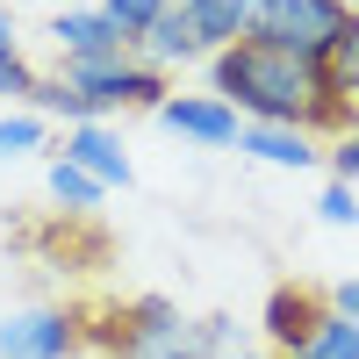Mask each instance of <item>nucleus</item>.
<instances>
[{
  "label": "nucleus",
  "mask_w": 359,
  "mask_h": 359,
  "mask_svg": "<svg viewBox=\"0 0 359 359\" xmlns=\"http://www.w3.org/2000/svg\"><path fill=\"white\" fill-rule=\"evenodd\" d=\"M208 94L237 108V123H280V130H309L331 144L345 130V108L331 94V72L316 57H294L273 43H230L208 57Z\"/></svg>",
  "instance_id": "obj_1"
},
{
  "label": "nucleus",
  "mask_w": 359,
  "mask_h": 359,
  "mask_svg": "<svg viewBox=\"0 0 359 359\" xmlns=\"http://www.w3.org/2000/svg\"><path fill=\"white\" fill-rule=\"evenodd\" d=\"M86 323H94V316H86ZM94 352L101 359H201L194 352V316H180L165 294L115 302L94 323Z\"/></svg>",
  "instance_id": "obj_2"
},
{
  "label": "nucleus",
  "mask_w": 359,
  "mask_h": 359,
  "mask_svg": "<svg viewBox=\"0 0 359 359\" xmlns=\"http://www.w3.org/2000/svg\"><path fill=\"white\" fill-rule=\"evenodd\" d=\"M57 79L72 86V94L94 101V115L108 123L115 108H144V115H158L172 101V72L158 65H144V57H57Z\"/></svg>",
  "instance_id": "obj_3"
},
{
  "label": "nucleus",
  "mask_w": 359,
  "mask_h": 359,
  "mask_svg": "<svg viewBox=\"0 0 359 359\" xmlns=\"http://www.w3.org/2000/svg\"><path fill=\"white\" fill-rule=\"evenodd\" d=\"M352 8L338 0H252V43H273V50H294V57H331V43L345 36Z\"/></svg>",
  "instance_id": "obj_4"
},
{
  "label": "nucleus",
  "mask_w": 359,
  "mask_h": 359,
  "mask_svg": "<svg viewBox=\"0 0 359 359\" xmlns=\"http://www.w3.org/2000/svg\"><path fill=\"white\" fill-rule=\"evenodd\" d=\"M86 345H94L86 309L29 302V309H15V316H0V359H79Z\"/></svg>",
  "instance_id": "obj_5"
},
{
  "label": "nucleus",
  "mask_w": 359,
  "mask_h": 359,
  "mask_svg": "<svg viewBox=\"0 0 359 359\" xmlns=\"http://www.w3.org/2000/svg\"><path fill=\"white\" fill-rule=\"evenodd\" d=\"M331 316V302H323V287H302V280H280L273 294H266V309H259V345H266V359H280V352H294L316 323Z\"/></svg>",
  "instance_id": "obj_6"
},
{
  "label": "nucleus",
  "mask_w": 359,
  "mask_h": 359,
  "mask_svg": "<svg viewBox=\"0 0 359 359\" xmlns=\"http://www.w3.org/2000/svg\"><path fill=\"white\" fill-rule=\"evenodd\" d=\"M158 123L172 130V137H187V144H201V151H237V108L230 101H216V94H172L165 108H158Z\"/></svg>",
  "instance_id": "obj_7"
},
{
  "label": "nucleus",
  "mask_w": 359,
  "mask_h": 359,
  "mask_svg": "<svg viewBox=\"0 0 359 359\" xmlns=\"http://www.w3.org/2000/svg\"><path fill=\"white\" fill-rule=\"evenodd\" d=\"M57 158H72L86 180H101L108 194L137 180V165H130V151H123V137H115L108 123H72L65 137H57Z\"/></svg>",
  "instance_id": "obj_8"
},
{
  "label": "nucleus",
  "mask_w": 359,
  "mask_h": 359,
  "mask_svg": "<svg viewBox=\"0 0 359 359\" xmlns=\"http://www.w3.org/2000/svg\"><path fill=\"white\" fill-rule=\"evenodd\" d=\"M43 36L57 43V57H137L130 36H123V29H115L101 8H57Z\"/></svg>",
  "instance_id": "obj_9"
},
{
  "label": "nucleus",
  "mask_w": 359,
  "mask_h": 359,
  "mask_svg": "<svg viewBox=\"0 0 359 359\" xmlns=\"http://www.w3.org/2000/svg\"><path fill=\"white\" fill-rule=\"evenodd\" d=\"M237 151L259 158V165H280V172H316L323 165V137L280 130V123H245V130H237Z\"/></svg>",
  "instance_id": "obj_10"
},
{
  "label": "nucleus",
  "mask_w": 359,
  "mask_h": 359,
  "mask_svg": "<svg viewBox=\"0 0 359 359\" xmlns=\"http://www.w3.org/2000/svg\"><path fill=\"white\" fill-rule=\"evenodd\" d=\"M172 8L187 15V29L208 43V57L245 43V29H252V0H172Z\"/></svg>",
  "instance_id": "obj_11"
},
{
  "label": "nucleus",
  "mask_w": 359,
  "mask_h": 359,
  "mask_svg": "<svg viewBox=\"0 0 359 359\" xmlns=\"http://www.w3.org/2000/svg\"><path fill=\"white\" fill-rule=\"evenodd\" d=\"M137 57H144V65H158V72H172V65H194V57H208V43L187 29V15L172 8V15L151 22V36L137 43Z\"/></svg>",
  "instance_id": "obj_12"
},
{
  "label": "nucleus",
  "mask_w": 359,
  "mask_h": 359,
  "mask_svg": "<svg viewBox=\"0 0 359 359\" xmlns=\"http://www.w3.org/2000/svg\"><path fill=\"white\" fill-rule=\"evenodd\" d=\"M194 352L201 359H252L266 345H259V323H237L230 309H208V316H194Z\"/></svg>",
  "instance_id": "obj_13"
},
{
  "label": "nucleus",
  "mask_w": 359,
  "mask_h": 359,
  "mask_svg": "<svg viewBox=\"0 0 359 359\" xmlns=\"http://www.w3.org/2000/svg\"><path fill=\"white\" fill-rule=\"evenodd\" d=\"M323 72H331V94H338V108H345V130H359V15L345 22V36L331 43Z\"/></svg>",
  "instance_id": "obj_14"
},
{
  "label": "nucleus",
  "mask_w": 359,
  "mask_h": 359,
  "mask_svg": "<svg viewBox=\"0 0 359 359\" xmlns=\"http://www.w3.org/2000/svg\"><path fill=\"white\" fill-rule=\"evenodd\" d=\"M280 359H359V323L331 309V316H323L302 345H294V352H280Z\"/></svg>",
  "instance_id": "obj_15"
},
{
  "label": "nucleus",
  "mask_w": 359,
  "mask_h": 359,
  "mask_svg": "<svg viewBox=\"0 0 359 359\" xmlns=\"http://www.w3.org/2000/svg\"><path fill=\"white\" fill-rule=\"evenodd\" d=\"M43 187H50L57 208H101V194H108L101 180H86L72 158H57V151H50V165H43Z\"/></svg>",
  "instance_id": "obj_16"
},
{
  "label": "nucleus",
  "mask_w": 359,
  "mask_h": 359,
  "mask_svg": "<svg viewBox=\"0 0 359 359\" xmlns=\"http://www.w3.org/2000/svg\"><path fill=\"white\" fill-rule=\"evenodd\" d=\"M43 144H50V123H43L36 108H0V165L43 151Z\"/></svg>",
  "instance_id": "obj_17"
},
{
  "label": "nucleus",
  "mask_w": 359,
  "mask_h": 359,
  "mask_svg": "<svg viewBox=\"0 0 359 359\" xmlns=\"http://www.w3.org/2000/svg\"><path fill=\"white\" fill-rule=\"evenodd\" d=\"M101 15L123 29V36H130V50H137L144 36H151V22H158V15H172V0H101Z\"/></svg>",
  "instance_id": "obj_18"
},
{
  "label": "nucleus",
  "mask_w": 359,
  "mask_h": 359,
  "mask_svg": "<svg viewBox=\"0 0 359 359\" xmlns=\"http://www.w3.org/2000/svg\"><path fill=\"white\" fill-rule=\"evenodd\" d=\"M316 216L331 223V230H359V187H345V180H323V194H316Z\"/></svg>",
  "instance_id": "obj_19"
},
{
  "label": "nucleus",
  "mask_w": 359,
  "mask_h": 359,
  "mask_svg": "<svg viewBox=\"0 0 359 359\" xmlns=\"http://www.w3.org/2000/svg\"><path fill=\"white\" fill-rule=\"evenodd\" d=\"M323 172L345 180V187H359V130H338L331 144H323Z\"/></svg>",
  "instance_id": "obj_20"
},
{
  "label": "nucleus",
  "mask_w": 359,
  "mask_h": 359,
  "mask_svg": "<svg viewBox=\"0 0 359 359\" xmlns=\"http://www.w3.org/2000/svg\"><path fill=\"white\" fill-rule=\"evenodd\" d=\"M29 86H36V65L29 57H0V108H22Z\"/></svg>",
  "instance_id": "obj_21"
},
{
  "label": "nucleus",
  "mask_w": 359,
  "mask_h": 359,
  "mask_svg": "<svg viewBox=\"0 0 359 359\" xmlns=\"http://www.w3.org/2000/svg\"><path fill=\"white\" fill-rule=\"evenodd\" d=\"M323 302H331L338 316H352V323H359V273H352V280H331V287H323Z\"/></svg>",
  "instance_id": "obj_22"
},
{
  "label": "nucleus",
  "mask_w": 359,
  "mask_h": 359,
  "mask_svg": "<svg viewBox=\"0 0 359 359\" xmlns=\"http://www.w3.org/2000/svg\"><path fill=\"white\" fill-rule=\"evenodd\" d=\"M0 57H22V36H15V8H0Z\"/></svg>",
  "instance_id": "obj_23"
},
{
  "label": "nucleus",
  "mask_w": 359,
  "mask_h": 359,
  "mask_svg": "<svg viewBox=\"0 0 359 359\" xmlns=\"http://www.w3.org/2000/svg\"><path fill=\"white\" fill-rule=\"evenodd\" d=\"M338 8H352V15H359V0H338Z\"/></svg>",
  "instance_id": "obj_24"
},
{
  "label": "nucleus",
  "mask_w": 359,
  "mask_h": 359,
  "mask_svg": "<svg viewBox=\"0 0 359 359\" xmlns=\"http://www.w3.org/2000/svg\"><path fill=\"white\" fill-rule=\"evenodd\" d=\"M0 8H15V0H0Z\"/></svg>",
  "instance_id": "obj_25"
}]
</instances>
